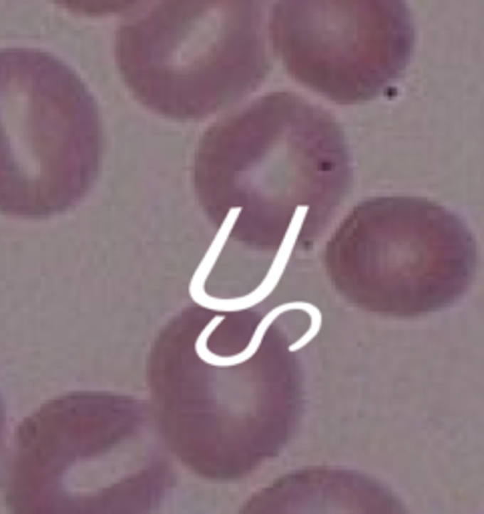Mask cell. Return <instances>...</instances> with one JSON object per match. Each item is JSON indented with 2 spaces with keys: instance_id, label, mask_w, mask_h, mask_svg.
I'll use <instances>...</instances> for the list:
<instances>
[{
  "instance_id": "7",
  "label": "cell",
  "mask_w": 484,
  "mask_h": 514,
  "mask_svg": "<svg viewBox=\"0 0 484 514\" xmlns=\"http://www.w3.org/2000/svg\"><path fill=\"white\" fill-rule=\"evenodd\" d=\"M273 48L293 80L338 105L382 97L414 51L406 0H278Z\"/></svg>"
},
{
  "instance_id": "9",
  "label": "cell",
  "mask_w": 484,
  "mask_h": 514,
  "mask_svg": "<svg viewBox=\"0 0 484 514\" xmlns=\"http://www.w3.org/2000/svg\"><path fill=\"white\" fill-rule=\"evenodd\" d=\"M4 428H6V410H4V402L0 398V448L4 442Z\"/></svg>"
},
{
  "instance_id": "5",
  "label": "cell",
  "mask_w": 484,
  "mask_h": 514,
  "mask_svg": "<svg viewBox=\"0 0 484 514\" xmlns=\"http://www.w3.org/2000/svg\"><path fill=\"white\" fill-rule=\"evenodd\" d=\"M105 157L99 105L60 58L0 51V215L48 219L75 209Z\"/></svg>"
},
{
  "instance_id": "3",
  "label": "cell",
  "mask_w": 484,
  "mask_h": 514,
  "mask_svg": "<svg viewBox=\"0 0 484 514\" xmlns=\"http://www.w3.org/2000/svg\"><path fill=\"white\" fill-rule=\"evenodd\" d=\"M175 481L149 404L129 394L68 392L16 426L4 503L14 514L155 513Z\"/></svg>"
},
{
  "instance_id": "4",
  "label": "cell",
  "mask_w": 484,
  "mask_h": 514,
  "mask_svg": "<svg viewBox=\"0 0 484 514\" xmlns=\"http://www.w3.org/2000/svg\"><path fill=\"white\" fill-rule=\"evenodd\" d=\"M268 0H155L119 26L115 58L147 111L203 121L243 101L271 68Z\"/></svg>"
},
{
  "instance_id": "8",
  "label": "cell",
  "mask_w": 484,
  "mask_h": 514,
  "mask_svg": "<svg viewBox=\"0 0 484 514\" xmlns=\"http://www.w3.org/2000/svg\"><path fill=\"white\" fill-rule=\"evenodd\" d=\"M55 2L83 16H109L131 11L143 0H55Z\"/></svg>"
},
{
  "instance_id": "6",
  "label": "cell",
  "mask_w": 484,
  "mask_h": 514,
  "mask_svg": "<svg viewBox=\"0 0 484 514\" xmlns=\"http://www.w3.org/2000/svg\"><path fill=\"white\" fill-rule=\"evenodd\" d=\"M476 261V239L456 213L406 195L358 203L324 249L327 280L349 305L402 320L454 305Z\"/></svg>"
},
{
  "instance_id": "2",
  "label": "cell",
  "mask_w": 484,
  "mask_h": 514,
  "mask_svg": "<svg viewBox=\"0 0 484 514\" xmlns=\"http://www.w3.org/2000/svg\"><path fill=\"white\" fill-rule=\"evenodd\" d=\"M352 187L346 133L332 112L275 90L215 121L193 155L203 215L249 251H310Z\"/></svg>"
},
{
  "instance_id": "1",
  "label": "cell",
  "mask_w": 484,
  "mask_h": 514,
  "mask_svg": "<svg viewBox=\"0 0 484 514\" xmlns=\"http://www.w3.org/2000/svg\"><path fill=\"white\" fill-rule=\"evenodd\" d=\"M163 442L207 482H239L280 456L304 414V372L282 324L253 308L189 303L147 360Z\"/></svg>"
}]
</instances>
